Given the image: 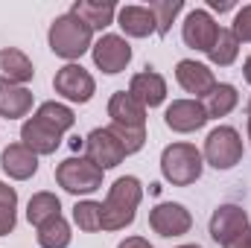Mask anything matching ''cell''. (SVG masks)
Here are the masks:
<instances>
[{"label": "cell", "instance_id": "1", "mask_svg": "<svg viewBox=\"0 0 251 248\" xmlns=\"http://www.w3.org/2000/svg\"><path fill=\"white\" fill-rule=\"evenodd\" d=\"M73 123H76V114L67 105L56 99L41 102L38 111L21 125V143L32 149L35 155H53L62 146L64 131H70Z\"/></svg>", "mask_w": 251, "mask_h": 248}, {"label": "cell", "instance_id": "2", "mask_svg": "<svg viewBox=\"0 0 251 248\" xmlns=\"http://www.w3.org/2000/svg\"><path fill=\"white\" fill-rule=\"evenodd\" d=\"M47 41L59 59H67V64H73L79 56H85L94 47V29L82 18H76L73 12H64L50 24Z\"/></svg>", "mask_w": 251, "mask_h": 248}, {"label": "cell", "instance_id": "3", "mask_svg": "<svg viewBox=\"0 0 251 248\" xmlns=\"http://www.w3.org/2000/svg\"><path fill=\"white\" fill-rule=\"evenodd\" d=\"M140 198H143L140 181L134 175H120L102 201V231H123L126 225H131Z\"/></svg>", "mask_w": 251, "mask_h": 248}, {"label": "cell", "instance_id": "4", "mask_svg": "<svg viewBox=\"0 0 251 248\" xmlns=\"http://www.w3.org/2000/svg\"><path fill=\"white\" fill-rule=\"evenodd\" d=\"M204 158L193 143H170L161 152V175L173 187H190L201 178Z\"/></svg>", "mask_w": 251, "mask_h": 248}, {"label": "cell", "instance_id": "5", "mask_svg": "<svg viewBox=\"0 0 251 248\" xmlns=\"http://www.w3.org/2000/svg\"><path fill=\"white\" fill-rule=\"evenodd\" d=\"M201 158L213 170H231L243 161V137L234 125H216L204 137V152Z\"/></svg>", "mask_w": 251, "mask_h": 248}, {"label": "cell", "instance_id": "6", "mask_svg": "<svg viewBox=\"0 0 251 248\" xmlns=\"http://www.w3.org/2000/svg\"><path fill=\"white\" fill-rule=\"evenodd\" d=\"M56 181L62 190L73 196H85L102 187V170L97 164H91L85 155L82 158H67L56 167Z\"/></svg>", "mask_w": 251, "mask_h": 248}, {"label": "cell", "instance_id": "7", "mask_svg": "<svg viewBox=\"0 0 251 248\" xmlns=\"http://www.w3.org/2000/svg\"><path fill=\"white\" fill-rule=\"evenodd\" d=\"M53 88H56L59 97L85 105V102H91V97L97 91V82H94V76L82 64H64V67L56 70V76H53Z\"/></svg>", "mask_w": 251, "mask_h": 248}, {"label": "cell", "instance_id": "8", "mask_svg": "<svg viewBox=\"0 0 251 248\" xmlns=\"http://www.w3.org/2000/svg\"><path fill=\"white\" fill-rule=\"evenodd\" d=\"M85 158L91 164H97L102 173L123 164L126 158V149L120 146V140L114 137V131L105 125V128H94L88 137H85Z\"/></svg>", "mask_w": 251, "mask_h": 248}, {"label": "cell", "instance_id": "9", "mask_svg": "<svg viewBox=\"0 0 251 248\" xmlns=\"http://www.w3.org/2000/svg\"><path fill=\"white\" fill-rule=\"evenodd\" d=\"M149 228L158 237H184L193 228V216L178 201H161L149 210Z\"/></svg>", "mask_w": 251, "mask_h": 248}, {"label": "cell", "instance_id": "10", "mask_svg": "<svg viewBox=\"0 0 251 248\" xmlns=\"http://www.w3.org/2000/svg\"><path fill=\"white\" fill-rule=\"evenodd\" d=\"M251 228L249 213L240 204H219L210 216V237L225 248L228 243H234L240 234H246Z\"/></svg>", "mask_w": 251, "mask_h": 248}, {"label": "cell", "instance_id": "11", "mask_svg": "<svg viewBox=\"0 0 251 248\" xmlns=\"http://www.w3.org/2000/svg\"><path fill=\"white\" fill-rule=\"evenodd\" d=\"M91 56H94V64L102 70V73H108V76H114V73H120L128 67L131 62V44L126 41L123 35H102L94 47H91Z\"/></svg>", "mask_w": 251, "mask_h": 248}, {"label": "cell", "instance_id": "12", "mask_svg": "<svg viewBox=\"0 0 251 248\" xmlns=\"http://www.w3.org/2000/svg\"><path fill=\"white\" fill-rule=\"evenodd\" d=\"M216 35H219V24L210 18L207 9H193L187 18H184V24H181L184 44L193 47V50H199V53H207L213 47Z\"/></svg>", "mask_w": 251, "mask_h": 248}, {"label": "cell", "instance_id": "13", "mask_svg": "<svg viewBox=\"0 0 251 248\" xmlns=\"http://www.w3.org/2000/svg\"><path fill=\"white\" fill-rule=\"evenodd\" d=\"M164 123H167V128H173L178 134H190V131H199L207 123V114H204L201 99H176L173 105H167Z\"/></svg>", "mask_w": 251, "mask_h": 248}, {"label": "cell", "instance_id": "14", "mask_svg": "<svg viewBox=\"0 0 251 248\" xmlns=\"http://www.w3.org/2000/svg\"><path fill=\"white\" fill-rule=\"evenodd\" d=\"M176 79H178V85L187 94H193V99H204L216 88L213 70L201 62H193V59H181V62L176 64Z\"/></svg>", "mask_w": 251, "mask_h": 248}, {"label": "cell", "instance_id": "15", "mask_svg": "<svg viewBox=\"0 0 251 248\" xmlns=\"http://www.w3.org/2000/svg\"><path fill=\"white\" fill-rule=\"evenodd\" d=\"M128 94H131L143 108H158V105L167 99V82H164L161 73H155V70L146 67V70H140V73L131 76Z\"/></svg>", "mask_w": 251, "mask_h": 248}, {"label": "cell", "instance_id": "16", "mask_svg": "<svg viewBox=\"0 0 251 248\" xmlns=\"http://www.w3.org/2000/svg\"><path fill=\"white\" fill-rule=\"evenodd\" d=\"M0 167L9 178L15 181H26L38 173V155L32 149H26L24 143H9L0 155Z\"/></svg>", "mask_w": 251, "mask_h": 248}, {"label": "cell", "instance_id": "17", "mask_svg": "<svg viewBox=\"0 0 251 248\" xmlns=\"http://www.w3.org/2000/svg\"><path fill=\"white\" fill-rule=\"evenodd\" d=\"M108 117L114 125H126V128H146V108L128 94V91H117L108 99Z\"/></svg>", "mask_w": 251, "mask_h": 248}, {"label": "cell", "instance_id": "18", "mask_svg": "<svg viewBox=\"0 0 251 248\" xmlns=\"http://www.w3.org/2000/svg\"><path fill=\"white\" fill-rule=\"evenodd\" d=\"M32 76H35V67L24 50L18 47L0 50V85H26Z\"/></svg>", "mask_w": 251, "mask_h": 248}, {"label": "cell", "instance_id": "19", "mask_svg": "<svg viewBox=\"0 0 251 248\" xmlns=\"http://www.w3.org/2000/svg\"><path fill=\"white\" fill-rule=\"evenodd\" d=\"M117 24H120V29H123L126 35H131V38H146V35L158 32L155 15L149 12V6H134V3L120 6L117 9Z\"/></svg>", "mask_w": 251, "mask_h": 248}, {"label": "cell", "instance_id": "20", "mask_svg": "<svg viewBox=\"0 0 251 248\" xmlns=\"http://www.w3.org/2000/svg\"><path fill=\"white\" fill-rule=\"evenodd\" d=\"M32 111V91L26 85H0V117L21 120Z\"/></svg>", "mask_w": 251, "mask_h": 248}, {"label": "cell", "instance_id": "21", "mask_svg": "<svg viewBox=\"0 0 251 248\" xmlns=\"http://www.w3.org/2000/svg\"><path fill=\"white\" fill-rule=\"evenodd\" d=\"M70 12H73L76 18H82L91 29H105V26L114 24L117 6L108 3V0H76Z\"/></svg>", "mask_w": 251, "mask_h": 248}, {"label": "cell", "instance_id": "22", "mask_svg": "<svg viewBox=\"0 0 251 248\" xmlns=\"http://www.w3.org/2000/svg\"><path fill=\"white\" fill-rule=\"evenodd\" d=\"M237 102H240V94H237V88L228 85V82H216V88L201 99L207 120H213V117H216V120H219V117H228V114L237 108Z\"/></svg>", "mask_w": 251, "mask_h": 248}, {"label": "cell", "instance_id": "23", "mask_svg": "<svg viewBox=\"0 0 251 248\" xmlns=\"http://www.w3.org/2000/svg\"><path fill=\"white\" fill-rule=\"evenodd\" d=\"M62 213V201H59V196L56 193H35L32 198H29V204H26V219H29V225H44L47 219H53V216H59Z\"/></svg>", "mask_w": 251, "mask_h": 248}, {"label": "cell", "instance_id": "24", "mask_svg": "<svg viewBox=\"0 0 251 248\" xmlns=\"http://www.w3.org/2000/svg\"><path fill=\"white\" fill-rule=\"evenodd\" d=\"M70 225L62 213L47 219L44 225H38V246L41 248H67L70 246Z\"/></svg>", "mask_w": 251, "mask_h": 248}, {"label": "cell", "instance_id": "25", "mask_svg": "<svg viewBox=\"0 0 251 248\" xmlns=\"http://www.w3.org/2000/svg\"><path fill=\"white\" fill-rule=\"evenodd\" d=\"M237 53H240L237 35H234L231 29H222V26H219V35H216L213 47L207 50V59H210L213 64H219V67H228V64L237 62Z\"/></svg>", "mask_w": 251, "mask_h": 248}, {"label": "cell", "instance_id": "26", "mask_svg": "<svg viewBox=\"0 0 251 248\" xmlns=\"http://www.w3.org/2000/svg\"><path fill=\"white\" fill-rule=\"evenodd\" d=\"M73 222L85 234L102 231V201H76L73 204Z\"/></svg>", "mask_w": 251, "mask_h": 248}, {"label": "cell", "instance_id": "27", "mask_svg": "<svg viewBox=\"0 0 251 248\" xmlns=\"http://www.w3.org/2000/svg\"><path fill=\"white\" fill-rule=\"evenodd\" d=\"M15 222H18V193L15 187L0 181V237L12 234Z\"/></svg>", "mask_w": 251, "mask_h": 248}, {"label": "cell", "instance_id": "28", "mask_svg": "<svg viewBox=\"0 0 251 248\" xmlns=\"http://www.w3.org/2000/svg\"><path fill=\"white\" fill-rule=\"evenodd\" d=\"M184 9L181 0H152L149 3V12L155 15V26H158V35H167L173 21L178 18V12Z\"/></svg>", "mask_w": 251, "mask_h": 248}, {"label": "cell", "instance_id": "29", "mask_svg": "<svg viewBox=\"0 0 251 248\" xmlns=\"http://www.w3.org/2000/svg\"><path fill=\"white\" fill-rule=\"evenodd\" d=\"M111 131H114V137L120 140V146L126 149V155H134V152H140L143 149V143H146V128H126V125H108Z\"/></svg>", "mask_w": 251, "mask_h": 248}, {"label": "cell", "instance_id": "30", "mask_svg": "<svg viewBox=\"0 0 251 248\" xmlns=\"http://www.w3.org/2000/svg\"><path fill=\"white\" fill-rule=\"evenodd\" d=\"M231 32L237 35L240 44H251V3L249 6H243V9L234 15V26H231Z\"/></svg>", "mask_w": 251, "mask_h": 248}, {"label": "cell", "instance_id": "31", "mask_svg": "<svg viewBox=\"0 0 251 248\" xmlns=\"http://www.w3.org/2000/svg\"><path fill=\"white\" fill-rule=\"evenodd\" d=\"M117 248H152V246H149V240H143V237H126Z\"/></svg>", "mask_w": 251, "mask_h": 248}, {"label": "cell", "instance_id": "32", "mask_svg": "<svg viewBox=\"0 0 251 248\" xmlns=\"http://www.w3.org/2000/svg\"><path fill=\"white\" fill-rule=\"evenodd\" d=\"M225 248H251V228L246 231V234H240V237H237L234 243H228Z\"/></svg>", "mask_w": 251, "mask_h": 248}, {"label": "cell", "instance_id": "33", "mask_svg": "<svg viewBox=\"0 0 251 248\" xmlns=\"http://www.w3.org/2000/svg\"><path fill=\"white\" fill-rule=\"evenodd\" d=\"M207 6L216 12H228V9H234V0H207Z\"/></svg>", "mask_w": 251, "mask_h": 248}, {"label": "cell", "instance_id": "34", "mask_svg": "<svg viewBox=\"0 0 251 248\" xmlns=\"http://www.w3.org/2000/svg\"><path fill=\"white\" fill-rule=\"evenodd\" d=\"M243 76H246V82L251 85V56L246 59V64H243Z\"/></svg>", "mask_w": 251, "mask_h": 248}, {"label": "cell", "instance_id": "35", "mask_svg": "<svg viewBox=\"0 0 251 248\" xmlns=\"http://www.w3.org/2000/svg\"><path fill=\"white\" fill-rule=\"evenodd\" d=\"M246 111H249V120H251V99H249V108H246Z\"/></svg>", "mask_w": 251, "mask_h": 248}, {"label": "cell", "instance_id": "36", "mask_svg": "<svg viewBox=\"0 0 251 248\" xmlns=\"http://www.w3.org/2000/svg\"><path fill=\"white\" fill-rule=\"evenodd\" d=\"M178 248H201V246H178Z\"/></svg>", "mask_w": 251, "mask_h": 248}, {"label": "cell", "instance_id": "37", "mask_svg": "<svg viewBox=\"0 0 251 248\" xmlns=\"http://www.w3.org/2000/svg\"><path fill=\"white\" fill-rule=\"evenodd\" d=\"M249 140H251V120H249Z\"/></svg>", "mask_w": 251, "mask_h": 248}]
</instances>
